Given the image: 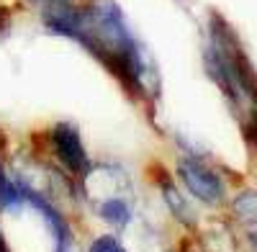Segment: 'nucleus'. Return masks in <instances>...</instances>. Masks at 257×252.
I'll list each match as a JSON object with an SVG mask.
<instances>
[{
	"mask_svg": "<svg viewBox=\"0 0 257 252\" xmlns=\"http://www.w3.org/2000/svg\"><path fill=\"white\" fill-rule=\"evenodd\" d=\"M178 175L185 183V188L203 203H219L224 198V183L221 178L206 167L203 162L193 157H180L178 160Z\"/></svg>",
	"mask_w": 257,
	"mask_h": 252,
	"instance_id": "obj_1",
	"label": "nucleus"
},
{
	"mask_svg": "<svg viewBox=\"0 0 257 252\" xmlns=\"http://www.w3.org/2000/svg\"><path fill=\"white\" fill-rule=\"evenodd\" d=\"M49 142H52L54 157L67 167L70 173H75V175L88 173L90 160H88V152H85V144H82V137L77 132V126L57 123L52 129V134H49Z\"/></svg>",
	"mask_w": 257,
	"mask_h": 252,
	"instance_id": "obj_2",
	"label": "nucleus"
},
{
	"mask_svg": "<svg viewBox=\"0 0 257 252\" xmlns=\"http://www.w3.org/2000/svg\"><path fill=\"white\" fill-rule=\"evenodd\" d=\"M95 211L103 221H108L113 226H126L132 221V201L126 196H111L95 201Z\"/></svg>",
	"mask_w": 257,
	"mask_h": 252,
	"instance_id": "obj_3",
	"label": "nucleus"
},
{
	"mask_svg": "<svg viewBox=\"0 0 257 252\" xmlns=\"http://www.w3.org/2000/svg\"><path fill=\"white\" fill-rule=\"evenodd\" d=\"M234 214L242 219L247 234L257 242V193H252V191L239 193L237 201H234Z\"/></svg>",
	"mask_w": 257,
	"mask_h": 252,
	"instance_id": "obj_4",
	"label": "nucleus"
},
{
	"mask_svg": "<svg viewBox=\"0 0 257 252\" xmlns=\"http://www.w3.org/2000/svg\"><path fill=\"white\" fill-rule=\"evenodd\" d=\"M21 203H26L24 191H21V185L16 180L8 178V173L0 165V211H16Z\"/></svg>",
	"mask_w": 257,
	"mask_h": 252,
	"instance_id": "obj_5",
	"label": "nucleus"
},
{
	"mask_svg": "<svg viewBox=\"0 0 257 252\" xmlns=\"http://www.w3.org/2000/svg\"><path fill=\"white\" fill-rule=\"evenodd\" d=\"M160 185H162V196H165V203L170 206V211H173L183 224H193V211L188 208V203L183 201V196L175 191V185L167 180V175L162 178V183H160Z\"/></svg>",
	"mask_w": 257,
	"mask_h": 252,
	"instance_id": "obj_6",
	"label": "nucleus"
},
{
	"mask_svg": "<svg viewBox=\"0 0 257 252\" xmlns=\"http://www.w3.org/2000/svg\"><path fill=\"white\" fill-rule=\"evenodd\" d=\"M88 252H126V249H123V244H121L116 237H98V239L90 244Z\"/></svg>",
	"mask_w": 257,
	"mask_h": 252,
	"instance_id": "obj_7",
	"label": "nucleus"
},
{
	"mask_svg": "<svg viewBox=\"0 0 257 252\" xmlns=\"http://www.w3.org/2000/svg\"><path fill=\"white\" fill-rule=\"evenodd\" d=\"M0 252H11V247H8V242H6L3 232H0Z\"/></svg>",
	"mask_w": 257,
	"mask_h": 252,
	"instance_id": "obj_8",
	"label": "nucleus"
},
{
	"mask_svg": "<svg viewBox=\"0 0 257 252\" xmlns=\"http://www.w3.org/2000/svg\"><path fill=\"white\" fill-rule=\"evenodd\" d=\"M47 3H54V0H47Z\"/></svg>",
	"mask_w": 257,
	"mask_h": 252,
	"instance_id": "obj_9",
	"label": "nucleus"
}]
</instances>
